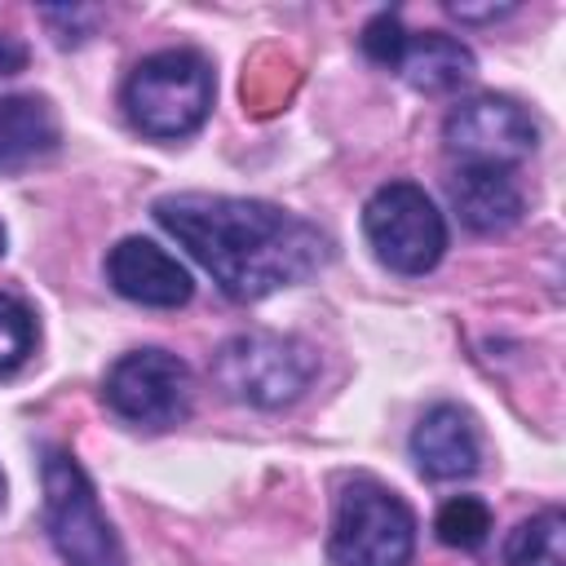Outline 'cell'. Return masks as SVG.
Here are the masks:
<instances>
[{"mask_svg":"<svg viewBox=\"0 0 566 566\" xmlns=\"http://www.w3.org/2000/svg\"><path fill=\"white\" fill-rule=\"evenodd\" d=\"M394 71L411 88H420V93H455L460 84L473 80L478 62H473L469 44H460L447 31H424V35H411L407 31V44H402Z\"/></svg>","mask_w":566,"mask_h":566,"instance_id":"13","label":"cell"},{"mask_svg":"<svg viewBox=\"0 0 566 566\" xmlns=\"http://www.w3.org/2000/svg\"><path fill=\"white\" fill-rule=\"evenodd\" d=\"M212 66L195 49H159L142 57L124 80L128 124L146 137H190L212 111Z\"/></svg>","mask_w":566,"mask_h":566,"instance_id":"2","label":"cell"},{"mask_svg":"<svg viewBox=\"0 0 566 566\" xmlns=\"http://www.w3.org/2000/svg\"><path fill=\"white\" fill-rule=\"evenodd\" d=\"M40 486H44V531L62 562L71 566H124V544L115 526L106 522L97 491L80 460L71 451H44L40 464Z\"/></svg>","mask_w":566,"mask_h":566,"instance_id":"5","label":"cell"},{"mask_svg":"<svg viewBox=\"0 0 566 566\" xmlns=\"http://www.w3.org/2000/svg\"><path fill=\"white\" fill-rule=\"evenodd\" d=\"M27 44L22 40H13V35H0V75H18L22 66H27Z\"/></svg>","mask_w":566,"mask_h":566,"instance_id":"18","label":"cell"},{"mask_svg":"<svg viewBox=\"0 0 566 566\" xmlns=\"http://www.w3.org/2000/svg\"><path fill=\"white\" fill-rule=\"evenodd\" d=\"M4 243H9V234H4V221H0V256H4Z\"/></svg>","mask_w":566,"mask_h":566,"instance_id":"20","label":"cell"},{"mask_svg":"<svg viewBox=\"0 0 566 566\" xmlns=\"http://www.w3.org/2000/svg\"><path fill=\"white\" fill-rule=\"evenodd\" d=\"M62 142L57 111L40 93H9L0 97V172H22L49 159Z\"/></svg>","mask_w":566,"mask_h":566,"instance_id":"12","label":"cell"},{"mask_svg":"<svg viewBox=\"0 0 566 566\" xmlns=\"http://www.w3.org/2000/svg\"><path fill=\"white\" fill-rule=\"evenodd\" d=\"M411 460L424 478L433 482H455V478H469L482 460V447H478V429L469 420V411L451 407V402H438L429 407L416 429H411Z\"/></svg>","mask_w":566,"mask_h":566,"instance_id":"11","label":"cell"},{"mask_svg":"<svg viewBox=\"0 0 566 566\" xmlns=\"http://www.w3.org/2000/svg\"><path fill=\"white\" fill-rule=\"evenodd\" d=\"M0 504H4V478H0Z\"/></svg>","mask_w":566,"mask_h":566,"instance_id":"21","label":"cell"},{"mask_svg":"<svg viewBox=\"0 0 566 566\" xmlns=\"http://www.w3.org/2000/svg\"><path fill=\"white\" fill-rule=\"evenodd\" d=\"M447 195H451L455 217L473 234H504L526 212V199H522V186L513 181V172L491 168V164H460L455 177L447 181Z\"/></svg>","mask_w":566,"mask_h":566,"instance_id":"10","label":"cell"},{"mask_svg":"<svg viewBox=\"0 0 566 566\" xmlns=\"http://www.w3.org/2000/svg\"><path fill=\"white\" fill-rule=\"evenodd\" d=\"M31 349H35V314L18 296L0 292V371H18L31 358Z\"/></svg>","mask_w":566,"mask_h":566,"instance_id":"16","label":"cell"},{"mask_svg":"<svg viewBox=\"0 0 566 566\" xmlns=\"http://www.w3.org/2000/svg\"><path fill=\"white\" fill-rule=\"evenodd\" d=\"M155 221L212 274L230 301H261L332 261V239L265 199L181 190L155 199Z\"/></svg>","mask_w":566,"mask_h":566,"instance_id":"1","label":"cell"},{"mask_svg":"<svg viewBox=\"0 0 566 566\" xmlns=\"http://www.w3.org/2000/svg\"><path fill=\"white\" fill-rule=\"evenodd\" d=\"M363 53L376 62V66H389L394 71V62H398V53H402V44H407V27H402V18L398 13H376L367 27H363Z\"/></svg>","mask_w":566,"mask_h":566,"instance_id":"17","label":"cell"},{"mask_svg":"<svg viewBox=\"0 0 566 566\" xmlns=\"http://www.w3.org/2000/svg\"><path fill=\"white\" fill-rule=\"evenodd\" d=\"M106 283L124 301L150 305V310H177L195 292L190 270L172 252H164L159 243H150L142 234H128L106 252Z\"/></svg>","mask_w":566,"mask_h":566,"instance_id":"9","label":"cell"},{"mask_svg":"<svg viewBox=\"0 0 566 566\" xmlns=\"http://www.w3.org/2000/svg\"><path fill=\"white\" fill-rule=\"evenodd\" d=\"M447 13H451V18H460V22H495V18H504V13H513V4H491V9H469V4H447Z\"/></svg>","mask_w":566,"mask_h":566,"instance_id":"19","label":"cell"},{"mask_svg":"<svg viewBox=\"0 0 566 566\" xmlns=\"http://www.w3.org/2000/svg\"><path fill=\"white\" fill-rule=\"evenodd\" d=\"M442 142L451 155H460V164L509 168L539 146V124L522 102L500 93H478L451 106V115L442 119Z\"/></svg>","mask_w":566,"mask_h":566,"instance_id":"8","label":"cell"},{"mask_svg":"<svg viewBox=\"0 0 566 566\" xmlns=\"http://www.w3.org/2000/svg\"><path fill=\"white\" fill-rule=\"evenodd\" d=\"M363 234L394 274H429L447 252V221L416 181L380 186L363 208Z\"/></svg>","mask_w":566,"mask_h":566,"instance_id":"6","label":"cell"},{"mask_svg":"<svg viewBox=\"0 0 566 566\" xmlns=\"http://www.w3.org/2000/svg\"><path fill=\"white\" fill-rule=\"evenodd\" d=\"M433 531H438V539H442L447 548L473 553V548H482L486 535H491V509H486V500H478V495H455V500H447V504L438 509Z\"/></svg>","mask_w":566,"mask_h":566,"instance_id":"15","label":"cell"},{"mask_svg":"<svg viewBox=\"0 0 566 566\" xmlns=\"http://www.w3.org/2000/svg\"><path fill=\"white\" fill-rule=\"evenodd\" d=\"M106 407L142 429H172L190 416L195 376L168 349H128L106 367L102 380Z\"/></svg>","mask_w":566,"mask_h":566,"instance_id":"7","label":"cell"},{"mask_svg":"<svg viewBox=\"0 0 566 566\" xmlns=\"http://www.w3.org/2000/svg\"><path fill=\"white\" fill-rule=\"evenodd\" d=\"M416 553V517L398 491L376 478H354L336 495L327 535L332 566H407Z\"/></svg>","mask_w":566,"mask_h":566,"instance_id":"3","label":"cell"},{"mask_svg":"<svg viewBox=\"0 0 566 566\" xmlns=\"http://www.w3.org/2000/svg\"><path fill=\"white\" fill-rule=\"evenodd\" d=\"M509 566H566V517L562 509H544L513 526L504 544Z\"/></svg>","mask_w":566,"mask_h":566,"instance_id":"14","label":"cell"},{"mask_svg":"<svg viewBox=\"0 0 566 566\" xmlns=\"http://www.w3.org/2000/svg\"><path fill=\"white\" fill-rule=\"evenodd\" d=\"M212 376L234 402L279 411L310 389V380L318 376V354L301 336L239 332L217 349Z\"/></svg>","mask_w":566,"mask_h":566,"instance_id":"4","label":"cell"}]
</instances>
